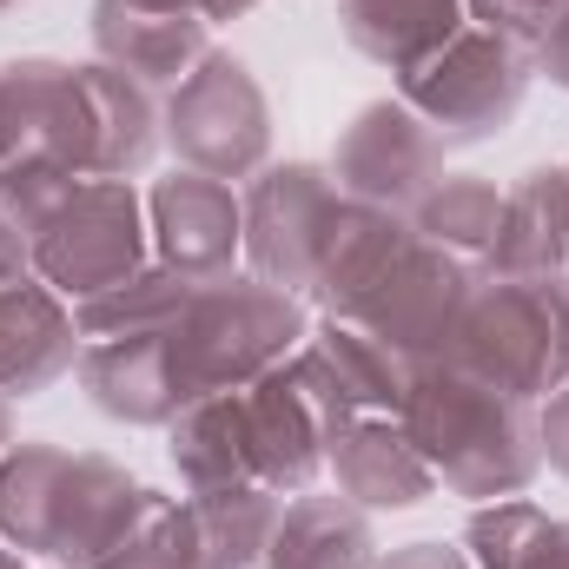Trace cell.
<instances>
[{
	"mask_svg": "<svg viewBox=\"0 0 569 569\" xmlns=\"http://www.w3.org/2000/svg\"><path fill=\"white\" fill-rule=\"evenodd\" d=\"M405 437L418 443L430 477L450 497L470 503H503L523 497L543 470V425L530 398H510L483 378H470L463 365L437 358L411 378V398L398 411Z\"/></svg>",
	"mask_w": 569,
	"mask_h": 569,
	"instance_id": "cell-1",
	"label": "cell"
},
{
	"mask_svg": "<svg viewBox=\"0 0 569 569\" xmlns=\"http://www.w3.org/2000/svg\"><path fill=\"white\" fill-rule=\"evenodd\" d=\"M450 365L543 405L569 385V272H477L450 331Z\"/></svg>",
	"mask_w": 569,
	"mask_h": 569,
	"instance_id": "cell-2",
	"label": "cell"
},
{
	"mask_svg": "<svg viewBox=\"0 0 569 569\" xmlns=\"http://www.w3.org/2000/svg\"><path fill=\"white\" fill-rule=\"evenodd\" d=\"M166 338H172V365H179L186 405H199V398L246 391L266 371H279L284 358L311 338V318H305V298L252 279V272H232V279L199 284Z\"/></svg>",
	"mask_w": 569,
	"mask_h": 569,
	"instance_id": "cell-3",
	"label": "cell"
},
{
	"mask_svg": "<svg viewBox=\"0 0 569 569\" xmlns=\"http://www.w3.org/2000/svg\"><path fill=\"white\" fill-rule=\"evenodd\" d=\"M537 80V53L490 33V27H463L450 33L425 67H411L398 80V100L425 120L443 146H477V140H497L523 93Z\"/></svg>",
	"mask_w": 569,
	"mask_h": 569,
	"instance_id": "cell-4",
	"label": "cell"
},
{
	"mask_svg": "<svg viewBox=\"0 0 569 569\" xmlns=\"http://www.w3.org/2000/svg\"><path fill=\"white\" fill-rule=\"evenodd\" d=\"M358 411L338 398V385L311 365V351L298 345L279 371H266L259 385L239 391V430H246V463L252 483L305 497L331 457V437L351 425Z\"/></svg>",
	"mask_w": 569,
	"mask_h": 569,
	"instance_id": "cell-5",
	"label": "cell"
},
{
	"mask_svg": "<svg viewBox=\"0 0 569 569\" xmlns=\"http://www.w3.org/2000/svg\"><path fill=\"white\" fill-rule=\"evenodd\" d=\"M140 266H152V232H146V199L133 192V179H80L53 206V219L33 232V272L67 305H87L127 284Z\"/></svg>",
	"mask_w": 569,
	"mask_h": 569,
	"instance_id": "cell-6",
	"label": "cell"
},
{
	"mask_svg": "<svg viewBox=\"0 0 569 569\" xmlns=\"http://www.w3.org/2000/svg\"><path fill=\"white\" fill-rule=\"evenodd\" d=\"M166 146L179 152V166L212 172L226 186L259 179L272 166V100L259 87V73L239 53H206L199 73L166 93Z\"/></svg>",
	"mask_w": 569,
	"mask_h": 569,
	"instance_id": "cell-7",
	"label": "cell"
},
{
	"mask_svg": "<svg viewBox=\"0 0 569 569\" xmlns=\"http://www.w3.org/2000/svg\"><path fill=\"white\" fill-rule=\"evenodd\" d=\"M338 206H345V192H338L331 166H311V159L266 166L246 192V266H252V279L279 284L291 298H311L318 252L331 239Z\"/></svg>",
	"mask_w": 569,
	"mask_h": 569,
	"instance_id": "cell-8",
	"label": "cell"
},
{
	"mask_svg": "<svg viewBox=\"0 0 569 569\" xmlns=\"http://www.w3.org/2000/svg\"><path fill=\"white\" fill-rule=\"evenodd\" d=\"M470 279H477L470 266H457L450 252H437L425 239H411L391 259V272L365 291V305L351 311V325L371 331L398 365L425 371V365H437L450 351V331H457V311L470 298Z\"/></svg>",
	"mask_w": 569,
	"mask_h": 569,
	"instance_id": "cell-9",
	"label": "cell"
},
{
	"mask_svg": "<svg viewBox=\"0 0 569 569\" xmlns=\"http://www.w3.org/2000/svg\"><path fill=\"white\" fill-rule=\"evenodd\" d=\"M331 179L345 199L411 219V206L443 179V140L405 100H371L351 113V127L331 146Z\"/></svg>",
	"mask_w": 569,
	"mask_h": 569,
	"instance_id": "cell-10",
	"label": "cell"
},
{
	"mask_svg": "<svg viewBox=\"0 0 569 569\" xmlns=\"http://www.w3.org/2000/svg\"><path fill=\"white\" fill-rule=\"evenodd\" d=\"M0 166L7 159H47L73 179H87L93 166V113H87V87L80 67L67 60H7L0 67Z\"/></svg>",
	"mask_w": 569,
	"mask_h": 569,
	"instance_id": "cell-11",
	"label": "cell"
},
{
	"mask_svg": "<svg viewBox=\"0 0 569 569\" xmlns=\"http://www.w3.org/2000/svg\"><path fill=\"white\" fill-rule=\"evenodd\" d=\"M146 232L159 266L186 279H232V266L246 259V199L212 172L172 166L146 192Z\"/></svg>",
	"mask_w": 569,
	"mask_h": 569,
	"instance_id": "cell-12",
	"label": "cell"
},
{
	"mask_svg": "<svg viewBox=\"0 0 569 569\" xmlns=\"http://www.w3.org/2000/svg\"><path fill=\"white\" fill-rule=\"evenodd\" d=\"M152 510V490L127 463L73 450L60 497H53V523H47V563L53 569H107L127 537L140 530V517Z\"/></svg>",
	"mask_w": 569,
	"mask_h": 569,
	"instance_id": "cell-13",
	"label": "cell"
},
{
	"mask_svg": "<svg viewBox=\"0 0 569 569\" xmlns=\"http://www.w3.org/2000/svg\"><path fill=\"white\" fill-rule=\"evenodd\" d=\"M93 60L120 67L146 93H179L199 60L212 53V20H199L179 0H93Z\"/></svg>",
	"mask_w": 569,
	"mask_h": 569,
	"instance_id": "cell-14",
	"label": "cell"
},
{
	"mask_svg": "<svg viewBox=\"0 0 569 569\" xmlns=\"http://www.w3.org/2000/svg\"><path fill=\"white\" fill-rule=\"evenodd\" d=\"M67 371H80L73 305L40 272L0 279V391L7 398H40Z\"/></svg>",
	"mask_w": 569,
	"mask_h": 569,
	"instance_id": "cell-15",
	"label": "cell"
},
{
	"mask_svg": "<svg viewBox=\"0 0 569 569\" xmlns=\"http://www.w3.org/2000/svg\"><path fill=\"white\" fill-rule=\"evenodd\" d=\"M80 385H87V398L113 425L166 430L186 411V385H179V365H172V338L166 331L80 345Z\"/></svg>",
	"mask_w": 569,
	"mask_h": 569,
	"instance_id": "cell-16",
	"label": "cell"
},
{
	"mask_svg": "<svg viewBox=\"0 0 569 569\" xmlns=\"http://www.w3.org/2000/svg\"><path fill=\"white\" fill-rule=\"evenodd\" d=\"M325 470L338 477V497H351L358 510H418L437 490L430 463L418 457L398 418H351L331 437Z\"/></svg>",
	"mask_w": 569,
	"mask_h": 569,
	"instance_id": "cell-17",
	"label": "cell"
},
{
	"mask_svg": "<svg viewBox=\"0 0 569 569\" xmlns=\"http://www.w3.org/2000/svg\"><path fill=\"white\" fill-rule=\"evenodd\" d=\"M80 87H87V113H93L87 179H140L166 140V100L146 93L140 80H127L107 60H80Z\"/></svg>",
	"mask_w": 569,
	"mask_h": 569,
	"instance_id": "cell-18",
	"label": "cell"
},
{
	"mask_svg": "<svg viewBox=\"0 0 569 569\" xmlns=\"http://www.w3.org/2000/svg\"><path fill=\"white\" fill-rule=\"evenodd\" d=\"M411 246V219L378 212L345 199L331 219V239L318 252V279H311V305H325V318H351L365 305V291L391 272V259Z\"/></svg>",
	"mask_w": 569,
	"mask_h": 569,
	"instance_id": "cell-19",
	"label": "cell"
},
{
	"mask_svg": "<svg viewBox=\"0 0 569 569\" xmlns=\"http://www.w3.org/2000/svg\"><path fill=\"white\" fill-rule=\"evenodd\" d=\"M483 272H569V166H537L503 192V226Z\"/></svg>",
	"mask_w": 569,
	"mask_h": 569,
	"instance_id": "cell-20",
	"label": "cell"
},
{
	"mask_svg": "<svg viewBox=\"0 0 569 569\" xmlns=\"http://www.w3.org/2000/svg\"><path fill=\"white\" fill-rule=\"evenodd\" d=\"M338 20H345V40L365 60H378L405 80L450 33L470 27V7L463 0H338Z\"/></svg>",
	"mask_w": 569,
	"mask_h": 569,
	"instance_id": "cell-21",
	"label": "cell"
},
{
	"mask_svg": "<svg viewBox=\"0 0 569 569\" xmlns=\"http://www.w3.org/2000/svg\"><path fill=\"white\" fill-rule=\"evenodd\" d=\"M266 569H378L371 510H358L351 497H291Z\"/></svg>",
	"mask_w": 569,
	"mask_h": 569,
	"instance_id": "cell-22",
	"label": "cell"
},
{
	"mask_svg": "<svg viewBox=\"0 0 569 569\" xmlns=\"http://www.w3.org/2000/svg\"><path fill=\"white\" fill-rule=\"evenodd\" d=\"M305 351H311V365L338 385V398H345L358 418H398V411H405L418 371L398 365V358H391L371 331H358L351 318H325V325H311Z\"/></svg>",
	"mask_w": 569,
	"mask_h": 569,
	"instance_id": "cell-23",
	"label": "cell"
},
{
	"mask_svg": "<svg viewBox=\"0 0 569 569\" xmlns=\"http://www.w3.org/2000/svg\"><path fill=\"white\" fill-rule=\"evenodd\" d=\"M186 510H192V530H199V569H266L284 497L266 490V483H232V490L186 497Z\"/></svg>",
	"mask_w": 569,
	"mask_h": 569,
	"instance_id": "cell-24",
	"label": "cell"
},
{
	"mask_svg": "<svg viewBox=\"0 0 569 569\" xmlns=\"http://www.w3.org/2000/svg\"><path fill=\"white\" fill-rule=\"evenodd\" d=\"M497 226H503V192H497L483 172H443L425 199L411 206V239L450 252V259L470 266V272L490 266Z\"/></svg>",
	"mask_w": 569,
	"mask_h": 569,
	"instance_id": "cell-25",
	"label": "cell"
},
{
	"mask_svg": "<svg viewBox=\"0 0 569 569\" xmlns=\"http://www.w3.org/2000/svg\"><path fill=\"white\" fill-rule=\"evenodd\" d=\"M166 457H172V470H179L186 497L252 483V463H246V430H239V391H219V398L186 405V411L166 425Z\"/></svg>",
	"mask_w": 569,
	"mask_h": 569,
	"instance_id": "cell-26",
	"label": "cell"
},
{
	"mask_svg": "<svg viewBox=\"0 0 569 569\" xmlns=\"http://www.w3.org/2000/svg\"><path fill=\"white\" fill-rule=\"evenodd\" d=\"M73 450L20 437L0 450V543H13L20 557H47V523H53V497L67 477Z\"/></svg>",
	"mask_w": 569,
	"mask_h": 569,
	"instance_id": "cell-27",
	"label": "cell"
},
{
	"mask_svg": "<svg viewBox=\"0 0 569 569\" xmlns=\"http://www.w3.org/2000/svg\"><path fill=\"white\" fill-rule=\"evenodd\" d=\"M206 279H186L172 266H140L127 284L73 305V325H80V345H107V338H140V331H172V318L186 311V298Z\"/></svg>",
	"mask_w": 569,
	"mask_h": 569,
	"instance_id": "cell-28",
	"label": "cell"
},
{
	"mask_svg": "<svg viewBox=\"0 0 569 569\" xmlns=\"http://www.w3.org/2000/svg\"><path fill=\"white\" fill-rule=\"evenodd\" d=\"M550 510L523 503V497H503V503H477L470 523H463V557L477 569H523V557L537 550Z\"/></svg>",
	"mask_w": 569,
	"mask_h": 569,
	"instance_id": "cell-29",
	"label": "cell"
},
{
	"mask_svg": "<svg viewBox=\"0 0 569 569\" xmlns=\"http://www.w3.org/2000/svg\"><path fill=\"white\" fill-rule=\"evenodd\" d=\"M107 569H199V530H192L186 497L152 490V510L140 517V530L127 537V550Z\"/></svg>",
	"mask_w": 569,
	"mask_h": 569,
	"instance_id": "cell-30",
	"label": "cell"
},
{
	"mask_svg": "<svg viewBox=\"0 0 569 569\" xmlns=\"http://www.w3.org/2000/svg\"><path fill=\"white\" fill-rule=\"evenodd\" d=\"M80 179L73 172H60V166H47V159H7L0 166V212L27 232V246H33V232L53 219V206L73 192Z\"/></svg>",
	"mask_w": 569,
	"mask_h": 569,
	"instance_id": "cell-31",
	"label": "cell"
},
{
	"mask_svg": "<svg viewBox=\"0 0 569 569\" xmlns=\"http://www.w3.org/2000/svg\"><path fill=\"white\" fill-rule=\"evenodd\" d=\"M463 7H470V27H490V33H503V40H517L530 53L557 27V0H463Z\"/></svg>",
	"mask_w": 569,
	"mask_h": 569,
	"instance_id": "cell-32",
	"label": "cell"
},
{
	"mask_svg": "<svg viewBox=\"0 0 569 569\" xmlns=\"http://www.w3.org/2000/svg\"><path fill=\"white\" fill-rule=\"evenodd\" d=\"M537 425H543V463L569 483V385L550 391V405H537Z\"/></svg>",
	"mask_w": 569,
	"mask_h": 569,
	"instance_id": "cell-33",
	"label": "cell"
},
{
	"mask_svg": "<svg viewBox=\"0 0 569 569\" xmlns=\"http://www.w3.org/2000/svg\"><path fill=\"white\" fill-rule=\"evenodd\" d=\"M378 569H477V563L463 550H450V543H405V550L378 557Z\"/></svg>",
	"mask_w": 569,
	"mask_h": 569,
	"instance_id": "cell-34",
	"label": "cell"
},
{
	"mask_svg": "<svg viewBox=\"0 0 569 569\" xmlns=\"http://www.w3.org/2000/svg\"><path fill=\"white\" fill-rule=\"evenodd\" d=\"M523 569H569V517H550V523H543V537H537V550L523 557Z\"/></svg>",
	"mask_w": 569,
	"mask_h": 569,
	"instance_id": "cell-35",
	"label": "cell"
},
{
	"mask_svg": "<svg viewBox=\"0 0 569 569\" xmlns=\"http://www.w3.org/2000/svg\"><path fill=\"white\" fill-rule=\"evenodd\" d=\"M20 272H33V246H27V232L0 212V279H20Z\"/></svg>",
	"mask_w": 569,
	"mask_h": 569,
	"instance_id": "cell-36",
	"label": "cell"
},
{
	"mask_svg": "<svg viewBox=\"0 0 569 569\" xmlns=\"http://www.w3.org/2000/svg\"><path fill=\"white\" fill-rule=\"evenodd\" d=\"M537 73H550L557 87H569V13L550 27V40L537 47Z\"/></svg>",
	"mask_w": 569,
	"mask_h": 569,
	"instance_id": "cell-37",
	"label": "cell"
},
{
	"mask_svg": "<svg viewBox=\"0 0 569 569\" xmlns=\"http://www.w3.org/2000/svg\"><path fill=\"white\" fill-rule=\"evenodd\" d=\"M179 7H192L199 20H239V13H252L259 0H179Z\"/></svg>",
	"mask_w": 569,
	"mask_h": 569,
	"instance_id": "cell-38",
	"label": "cell"
},
{
	"mask_svg": "<svg viewBox=\"0 0 569 569\" xmlns=\"http://www.w3.org/2000/svg\"><path fill=\"white\" fill-rule=\"evenodd\" d=\"M7 443H13V398L0 391V450H7Z\"/></svg>",
	"mask_w": 569,
	"mask_h": 569,
	"instance_id": "cell-39",
	"label": "cell"
},
{
	"mask_svg": "<svg viewBox=\"0 0 569 569\" xmlns=\"http://www.w3.org/2000/svg\"><path fill=\"white\" fill-rule=\"evenodd\" d=\"M0 569H20V550L13 543H0Z\"/></svg>",
	"mask_w": 569,
	"mask_h": 569,
	"instance_id": "cell-40",
	"label": "cell"
},
{
	"mask_svg": "<svg viewBox=\"0 0 569 569\" xmlns=\"http://www.w3.org/2000/svg\"><path fill=\"white\" fill-rule=\"evenodd\" d=\"M0 7H13V0H0Z\"/></svg>",
	"mask_w": 569,
	"mask_h": 569,
	"instance_id": "cell-41",
	"label": "cell"
},
{
	"mask_svg": "<svg viewBox=\"0 0 569 569\" xmlns=\"http://www.w3.org/2000/svg\"><path fill=\"white\" fill-rule=\"evenodd\" d=\"M0 152H7V146H0Z\"/></svg>",
	"mask_w": 569,
	"mask_h": 569,
	"instance_id": "cell-42",
	"label": "cell"
}]
</instances>
